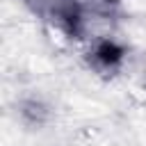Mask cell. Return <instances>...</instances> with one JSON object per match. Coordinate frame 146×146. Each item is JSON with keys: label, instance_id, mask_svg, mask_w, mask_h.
I'll return each instance as SVG.
<instances>
[{"label": "cell", "instance_id": "obj_2", "mask_svg": "<svg viewBox=\"0 0 146 146\" xmlns=\"http://www.w3.org/2000/svg\"><path fill=\"white\" fill-rule=\"evenodd\" d=\"M123 55L125 52H123V48L119 43H114L110 39H103V41L96 43V48L91 52V59H94V64L98 68H116L121 64Z\"/></svg>", "mask_w": 146, "mask_h": 146}, {"label": "cell", "instance_id": "obj_1", "mask_svg": "<svg viewBox=\"0 0 146 146\" xmlns=\"http://www.w3.org/2000/svg\"><path fill=\"white\" fill-rule=\"evenodd\" d=\"M48 11L52 21L73 39H80L84 34V18L87 9L82 0H50Z\"/></svg>", "mask_w": 146, "mask_h": 146}, {"label": "cell", "instance_id": "obj_4", "mask_svg": "<svg viewBox=\"0 0 146 146\" xmlns=\"http://www.w3.org/2000/svg\"><path fill=\"white\" fill-rule=\"evenodd\" d=\"M25 2H30V5H34V2H39V0H25Z\"/></svg>", "mask_w": 146, "mask_h": 146}, {"label": "cell", "instance_id": "obj_3", "mask_svg": "<svg viewBox=\"0 0 146 146\" xmlns=\"http://www.w3.org/2000/svg\"><path fill=\"white\" fill-rule=\"evenodd\" d=\"M21 114H23V119L27 121V123H43L46 121V116H48V110H46V105L41 103V100H34V98H30V100H25L23 105H21Z\"/></svg>", "mask_w": 146, "mask_h": 146}]
</instances>
